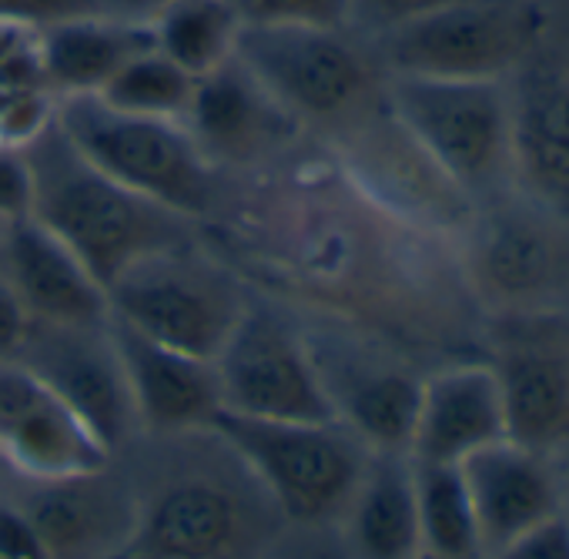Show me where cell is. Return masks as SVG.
Instances as JSON below:
<instances>
[{
	"label": "cell",
	"instance_id": "obj_1",
	"mask_svg": "<svg viewBox=\"0 0 569 559\" xmlns=\"http://www.w3.org/2000/svg\"><path fill=\"white\" fill-rule=\"evenodd\" d=\"M138 529L124 559H258L284 516L214 429L138 436L124 452Z\"/></svg>",
	"mask_w": 569,
	"mask_h": 559
},
{
	"label": "cell",
	"instance_id": "obj_2",
	"mask_svg": "<svg viewBox=\"0 0 569 559\" xmlns=\"http://www.w3.org/2000/svg\"><path fill=\"white\" fill-rule=\"evenodd\" d=\"M24 154L34 171L31 218L54 231L104 289L144 254L194 241L191 218L118 184L91 164L61 131L58 118Z\"/></svg>",
	"mask_w": 569,
	"mask_h": 559
},
{
	"label": "cell",
	"instance_id": "obj_3",
	"mask_svg": "<svg viewBox=\"0 0 569 559\" xmlns=\"http://www.w3.org/2000/svg\"><path fill=\"white\" fill-rule=\"evenodd\" d=\"M386 104L402 134L472 208L516 188L509 81L389 74Z\"/></svg>",
	"mask_w": 569,
	"mask_h": 559
},
{
	"label": "cell",
	"instance_id": "obj_4",
	"mask_svg": "<svg viewBox=\"0 0 569 559\" xmlns=\"http://www.w3.org/2000/svg\"><path fill=\"white\" fill-rule=\"evenodd\" d=\"M264 486L284 522L339 526L372 449L339 419L284 422L218 412L211 422Z\"/></svg>",
	"mask_w": 569,
	"mask_h": 559
},
{
	"label": "cell",
	"instance_id": "obj_5",
	"mask_svg": "<svg viewBox=\"0 0 569 559\" xmlns=\"http://www.w3.org/2000/svg\"><path fill=\"white\" fill-rule=\"evenodd\" d=\"M58 124L118 184L191 221L214 208V164L181 121L128 114L98 94H71L58 98Z\"/></svg>",
	"mask_w": 569,
	"mask_h": 559
},
{
	"label": "cell",
	"instance_id": "obj_6",
	"mask_svg": "<svg viewBox=\"0 0 569 559\" xmlns=\"http://www.w3.org/2000/svg\"><path fill=\"white\" fill-rule=\"evenodd\" d=\"M248 299L238 278L194 241L144 254L108 286L111 319L211 362L248 309Z\"/></svg>",
	"mask_w": 569,
	"mask_h": 559
},
{
	"label": "cell",
	"instance_id": "obj_7",
	"mask_svg": "<svg viewBox=\"0 0 569 559\" xmlns=\"http://www.w3.org/2000/svg\"><path fill=\"white\" fill-rule=\"evenodd\" d=\"M542 38L529 0H446L379 38L389 74L449 81H509Z\"/></svg>",
	"mask_w": 569,
	"mask_h": 559
},
{
	"label": "cell",
	"instance_id": "obj_8",
	"mask_svg": "<svg viewBox=\"0 0 569 559\" xmlns=\"http://www.w3.org/2000/svg\"><path fill=\"white\" fill-rule=\"evenodd\" d=\"M234 61L296 121H332L372 88L369 58L336 28L241 24Z\"/></svg>",
	"mask_w": 569,
	"mask_h": 559
},
{
	"label": "cell",
	"instance_id": "obj_9",
	"mask_svg": "<svg viewBox=\"0 0 569 559\" xmlns=\"http://www.w3.org/2000/svg\"><path fill=\"white\" fill-rule=\"evenodd\" d=\"M214 372L221 412L284 422L336 419L306 349L302 326L278 316L268 302L248 299V309L214 356Z\"/></svg>",
	"mask_w": 569,
	"mask_h": 559
},
{
	"label": "cell",
	"instance_id": "obj_10",
	"mask_svg": "<svg viewBox=\"0 0 569 559\" xmlns=\"http://www.w3.org/2000/svg\"><path fill=\"white\" fill-rule=\"evenodd\" d=\"M0 492L31 519L48 559H124L134 542L138 499L121 456L48 479L0 472Z\"/></svg>",
	"mask_w": 569,
	"mask_h": 559
},
{
	"label": "cell",
	"instance_id": "obj_11",
	"mask_svg": "<svg viewBox=\"0 0 569 559\" xmlns=\"http://www.w3.org/2000/svg\"><path fill=\"white\" fill-rule=\"evenodd\" d=\"M302 339L332 416L369 449L409 456L422 376L366 339L332 326L302 329Z\"/></svg>",
	"mask_w": 569,
	"mask_h": 559
},
{
	"label": "cell",
	"instance_id": "obj_12",
	"mask_svg": "<svg viewBox=\"0 0 569 559\" xmlns=\"http://www.w3.org/2000/svg\"><path fill=\"white\" fill-rule=\"evenodd\" d=\"M58 392L111 449L124 452L138 439V422L108 322H28L14 359Z\"/></svg>",
	"mask_w": 569,
	"mask_h": 559
},
{
	"label": "cell",
	"instance_id": "obj_13",
	"mask_svg": "<svg viewBox=\"0 0 569 559\" xmlns=\"http://www.w3.org/2000/svg\"><path fill=\"white\" fill-rule=\"evenodd\" d=\"M111 449L38 376L0 362V472L48 479L104 466Z\"/></svg>",
	"mask_w": 569,
	"mask_h": 559
},
{
	"label": "cell",
	"instance_id": "obj_14",
	"mask_svg": "<svg viewBox=\"0 0 569 559\" xmlns=\"http://www.w3.org/2000/svg\"><path fill=\"white\" fill-rule=\"evenodd\" d=\"M482 559L566 509L559 456L499 439L459 462Z\"/></svg>",
	"mask_w": 569,
	"mask_h": 559
},
{
	"label": "cell",
	"instance_id": "obj_15",
	"mask_svg": "<svg viewBox=\"0 0 569 559\" xmlns=\"http://www.w3.org/2000/svg\"><path fill=\"white\" fill-rule=\"evenodd\" d=\"M124 369L138 436H178L208 429L221 412V386L211 359L161 346L118 319H108Z\"/></svg>",
	"mask_w": 569,
	"mask_h": 559
},
{
	"label": "cell",
	"instance_id": "obj_16",
	"mask_svg": "<svg viewBox=\"0 0 569 559\" xmlns=\"http://www.w3.org/2000/svg\"><path fill=\"white\" fill-rule=\"evenodd\" d=\"M0 274L31 322H108V289L38 218L11 221L0 238Z\"/></svg>",
	"mask_w": 569,
	"mask_h": 559
},
{
	"label": "cell",
	"instance_id": "obj_17",
	"mask_svg": "<svg viewBox=\"0 0 569 559\" xmlns=\"http://www.w3.org/2000/svg\"><path fill=\"white\" fill-rule=\"evenodd\" d=\"M466 228V278L469 289H476L479 296L526 302L552 282V234L539 221V214L516 198V188L496 201L472 208Z\"/></svg>",
	"mask_w": 569,
	"mask_h": 559
},
{
	"label": "cell",
	"instance_id": "obj_18",
	"mask_svg": "<svg viewBox=\"0 0 569 559\" xmlns=\"http://www.w3.org/2000/svg\"><path fill=\"white\" fill-rule=\"evenodd\" d=\"M499 439H506V416L492 366L462 362L422 379L409 439L412 462L459 466Z\"/></svg>",
	"mask_w": 569,
	"mask_h": 559
},
{
	"label": "cell",
	"instance_id": "obj_19",
	"mask_svg": "<svg viewBox=\"0 0 569 559\" xmlns=\"http://www.w3.org/2000/svg\"><path fill=\"white\" fill-rule=\"evenodd\" d=\"M181 124L211 164H244L274 151L299 121L281 111L268 91L231 58L194 81V94Z\"/></svg>",
	"mask_w": 569,
	"mask_h": 559
},
{
	"label": "cell",
	"instance_id": "obj_20",
	"mask_svg": "<svg viewBox=\"0 0 569 559\" xmlns=\"http://www.w3.org/2000/svg\"><path fill=\"white\" fill-rule=\"evenodd\" d=\"M516 188L539 201L569 198V71L519 68L509 78Z\"/></svg>",
	"mask_w": 569,
	"mask_h": 559
},
{
	"label": "cell",
	"instance_id": "obj_21",
	"mask_svg": "<svg viewBox=\"0 0 569 559\" xmlns=\"http://www.w3.org/2000/svg\"><path fill=\"white\" fill-rule=\"evenodd\" d=\"M48 91L54 98L98 94L131 58L154 48L148 21L81 14L34 31Z\"/></svg>",
	"mask_w": 569,
	"mask_h": 559
},
{
	"label": "cell",
	"instance_id": "obj_22",
	"mask_svg": "<svg viewBox=\"0 0 569 559\" xmlns=\"http://www.w3.org/2000/svg\"><path fill=\"white\" fill-rule=\"evenodd\" d=\"M339 532L352 559H412L422 552L416 469L406 452L372 449Z\"/></svg>",
	"mask_w": 569,
	"mask_h": 559
},
{
	"label": "cell",
	"instance_id": "obj_23",
	"mask_svg": "<svg viewBox=\"0 0 569 559\" xmlns=\"http://www.w3.org/2000/svg\"><path fill=\"white\" fill-rule=\"evenodd\" d=\"M492 369L502 389L506 439L559 456L569 442V366L522 349Z\"/></svg>",
	"mask_w": 569,
	"mask_h": 559
},
{
	"label": "cell",
	"instance_id": "obj_24",
	"mask_svg": "<svg viewBox=\"0 0 569 559\" xmlns=\"http://www.w3.org/2000/svg\"><path fill=\"white\" fill-rule=\"evenodd\" d=\"M148 24L154 48L191 78H204L228 64L241 34V18L228 0H174Z\"/></svg>",
	"mask_w": 569,
	"mask_h": 559
},
{
	"label": "cell",
	"instance_id": "obj_25",
	"mask_svg": "<svg viewBox=\"0 0 569 559\" xmlns=\"http://www.w3.org/2000/svg\"><path fill=\"white\" fill-rule=\"evenodd\" d=\"M422 552L436 559H482L472 502L459 466L412 462Z\"/></svg>",
	"mask_w": 569,
	"mask_h": 559
},
{
	"label": "cell",
	"instance_id": "obj_26",
	"mask_svg": "<svg viewBox=\"0 0 569 559\" xmlns=\"http://www.w3.org/2000/svg\"><path fill=\"white\" fill-rule=\"evenodd\" d=\"M194 81L198 78H191L184 68H178L171 58H164L158 48H151L138 58H131L98 91V98L128 114L181 121L191 104Z\"/></svg>",
	"mask_w": 569,
	"mask_h": 559
},
{
	"label": "cell",
	"instance_id": "obj_27",
	"mask_svg": "<svg viewBox=\"0 0 569 559\" xmlns=\"http://www.w3.org/2000/svg\"><path fill=\"white\" fill-rule=\"evenodd\" d=\"M241 24H299L346 31L352 0H228Z\"/></svg>",
	"mask_w": 569,
	"mask_h": 559
},
{
	"label": "cell",
	"instance_id": "obj_28",
	"mask_svg": "<svg viewBox=\"0 0 569 559\" xmlns=\"http://www.w3.org/2000/svg\"><path fill=\"white\" fill-rule=\"evenodd\" d=\"M58 118L51 91H0V144L28 148Z\"/></svg>",
	"mask_w": 569,
	"mask_h": 559
},
{
	"label": "cell",
	"instance_id": "obj_29",
	"mask_svg": "<svg viewBox=\"0 0 569 559\" xmlns=\"http://www.w3.org/2000/svg\"><path fill=\"white\" fill-rule=\"evenodd\" d=\"M258 559H352L339 526H299L284 522Z\"/></svg>",
	"mask_w": 569,
	"mask_h": 559
},
{
	"label": "cell",
	"instance_id": "obj_30",
	"mask_svg": "<svg viewBox=\"0 0 569 559\" xmlns=\"http://www.w3.org/2000/svg\"><path fill=\"white\" fill-rule=\"evenodd\" d=\"M34 208V171L24 148L0 144V218L8 224L31 218Z\"/></svg>",
	"mask_w": 569,
	"mask_h": 559
},
{
	"label": "cell",
	"instance_id": "obj_31",
	"mask_svg": "<svg viewBox=\"0 0 569 559\" xmlns=\"http://www.w3.org/2000/svg\"><path fill=\"white\" fill-rule=\"evenodd\" d=\"M489 559H569V512L562 509L559 516L539 522Z\"/></svg>",
	"mask_w": 569,
	"mask_h": 559
},
{
	"label": "cell",
	"instance_id": "obj_32",
	"mask_svg": "<svg viewBox=\"0 0 569 559\" xmlns=\"http://www.w3.org/2000/svg\"><path fill=\"white\" fill-rule=\"evenodd\" d=\"M81 14H101L98 0H0V21L31 31Z\"/></svg>",
	"mask_w": 569,
	"mask_h": 559
},
{
	"label": "cell",
	"instance_id": "obj_33",
	"mask_svg": "<svg viewBox=\"0 0 569 559\" xmlns=\"http://www.w3.org/2000/svg\"><path fill=\"white\" fill-rule=\"evenodd\" d=\"M439 4H446V0H352V21L349 24H362L382 38L392 28L409 24V21L436 11Z\"/></svg>",
	"mask_w": 569,
	"mask_h": 559
},
{
	"label": "cell",
	"instance_id": "obj_34",
	"mask_svg": "<svg viewBox=\"0 0 569 559\" xmlns=\"http://www.w3.org/2000/svg\"><path fill=\"white\" fill-rule=\"evenodd\" d=\"M0 559H48L31 519L4 492H0Z\"/></svg>",
	"mask_w": 569,
	"mask_h": 559
},
{
	"label": "cell",
	"instance_id": "obj_35",
	"mask_svg": "<svg viewBox=\"0 0 569 559\" xmlns=\"http://www.w3.org/2000/svg\"><path fill=\"white\" fill-rule=\"evenodd\" d=\"M28 312L21 309L18 296L11 292V286L0 274V362H14L28 332Z\"/></svg>",
	"mask_w": 569,
	"mask_h": 559
},
{
	"label": "cell",
	"instance_id": "obj_36",
	"mask_svg": "<svg viewBox=\"0 0 569 559\" xmlns=\"http://www.w3.org/2000/svg\"><path fill=\"white\" fill-rule=\"evenodd\" d=\"M174 0H98L101 14H114V18H131V21H151L154 14H161Z\"/></svg>",
	"mask_w": 569,
	"mask_h": 559
},
{
	"label": "cell",
	"instance_id": "obj_37",
	"mask_svg": "<svg viewBox=\"0 0 569 559\" xmlns=\"http://www.w3.org/2000/svg\"><path fill=\"white\" fill-rule=\"evenodd\" d=\"M31 34V28H18V24H8L0 21V68H4V61L11 58V51Z\"/></svg>",
	"mask_w": 569,
	"mask_h": 559
},
{
	"label": "cell",
	"instance_id": "obj_38",
	"mask_svg": "<svg viewBox=\"0 0 569 559\" xmlns=\"http://www.w3.org/2000/svg\"><path fill=\"white\" fill-rule=\"evenodd\" d=\"M559 469H562V486H566V512H569V469L559 462Z\"/></svg>",
	"mask_w": 569,
	"mask_h": 559
},
{
	"label": "cell",
	"instance_id": "obj_39",
	"mask_svg": "<svg viewBox=\"0 0 569 559\" xmlns=\"http://www.w3.org/2000/svg\"><path fill=\"white\" fill-rule=\"evenodd\" d=\"M4 231H8V221H4V218H0V238H4Z\"/></svg>",
	"mask_w": 569,
	"mask_h": 559
},
{
	"label": "cell",
	"instance_id": "obj_40",
	"mask_svg": "<svg viewBox=\"0 0 569 559\" xmlns=\"http://www.w3.org/2000/svg\"><path fill=\"white\" fill-rule=\"evenodd\" d=\"M412 559H436V556H429V552H419V556H412Z\"/></svg>",
	"mask_w": 569,
	"mask_h": 559
}]
</instances>
